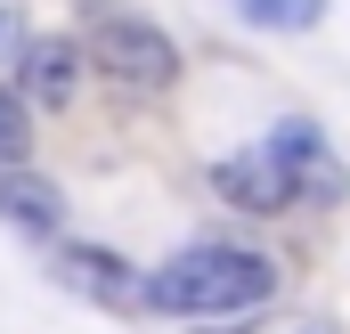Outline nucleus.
<instances>
[{
    "instance_id": "nucleus-4",
    "label": "nucleus",
    "mask_w": 350,
    "mask_h": 334,
    "mask_svg": "<svg viewBox=\"0 0 350 334\" xmlns=\"http://www.w3.org/2000/svg\"><path fill=\"white\" fill-rule=\"evenodd\" d=\"M49 269H57V285H74V294L106 302V310H147V277L122 253H106V245H57Z\"/></svg>"
},
{
    "instance_id": "nucleus-3",
    "label": "nucleus",
    "mask_w": 350,
    "mask_h": 334,
    "mask_svg": "<svg viewBox=\"0 0 350 334\" xmlns=\"http://www.w3.org/2000/svg\"><path fill=\"white\" fill-rule=\"evenodd\" d=\"M261 155L285 171L293 204H342V196H350V164L326 147V131H318V123H277V131L261 139Z\"/></svg>"
},
{
    "instance_id": "nucleus-10",
    "label": "nucleus",
    "mask_w": 350,
    "mask_h": 334,
    "mask_svg": "<svg viewBox=\"0 0 350 334\" xmlns=\"http://www.w3.org/2000/svg\"><path fill=\"white\" fill-rule=\"evenodd\" d=\"M25 49V0H0V66H16Z\"/></svg>"
},
{
    "instance_id": "nucleus-5",
    "label": "nucleus",
    "mask_w": 350,
    "mask_h": 334,
    "mask_svg": "<svg viewBox=\"0 0 350 334\" xmlns=\"http://www.w3.org/2000/svg\"><path fill=\"white\" fill-rule=\"evenodd\" d=\"M16 90H25V106H74V90H82V41H66V33H25V49H16Z\"/></svg>"
},
{
    "instance_id": "nucleus-6",
    "label": "nucleus",
    "mask_w": 350,
    "mask_h": 334,
    "mask_svg": "<svg viewBox=\"0 0 350 334\" xmlns=\"http://www.w3.org/2000/svg\"><path fill=\"white\" fill-rule=\"evenodd\" d=\"M0 220H8L16 237H57V229H66V196H57V179H41L33 164L0 171Z\"/></svg>"
},
{
    "instance_id": "nucleus-8",
    "label": "nucleus",
    "mask_w": 350,
    "mask_h": 334,
    "mask_svg": "<svg viewBox=\"0 0 350 334\" xmlns=\"http://www.w3.org/2000/svg\"><path fill=\"white\" fill-rule=\"evenodd\" d=\"M245 25H261V33H310L318 16H326V0H228Z\"/></svg>"
},
{
    "instance_id": "nucleus-9",
    "label": "nucleus",
    "mask_w": 350,
    "mask_h": 334,
    "mask_svg": "<svg viewBox=\"0 0 350 334\" xmlns=\"http://www.w3.org/2000/svg\"><path fill=\"white\" fill-rule=\"evenodd\" d=\"M25 155H33V106L16 82H0V171H16Z\"/></svg>"
},
{
    "instance_id": "nucleus-2",
    "label": "nucleus",
    "mask_w": 350,
    "mask_h": 334,
    "mask_svg": "<svg viewBox=\"0 0 350 334\" xmlns=\"http://www.w3.org/2000/svg\"><path fill=\"white\" fill-rule=\"evenodd\" d=\"M82 57L122 90H172L179 82L172 33L147 25L139 8H114V0H82Z\"/></svg>"
},
{
    "instance_id": "nucleus-1",
    "label": "nucleus",
    "mask_w": 350,
    "mask_h": 334,
    "mask_svg": "<svg viewBox=\"0 0 350 334\" xmlns=\"http://www.w3.org/2000/svg\"><path fill=\"white\" fill-rule=\"evenodd\" d=\"M277 294V261L253 245H187L147 277V310L163 318H228V310H261Z\"/></svg>"
},
{
    "instance_id": "nucleus-7",
    "label": "nucleus",
    "mask_w": 350,
    "mask_h": 334,
    "mask_svg": "<svg viewBox=\"0 0 350 334\" xmlns=\"http://www.w3.org/2000/svg\"><path fill=\"white\" fill-rule=\"evenodd\" d=\"M212 188H220L237 212H285V204H293L285 171L269 164L261 147H245V155H220V164H212Z\"/></svg>"
}]
</instances>
